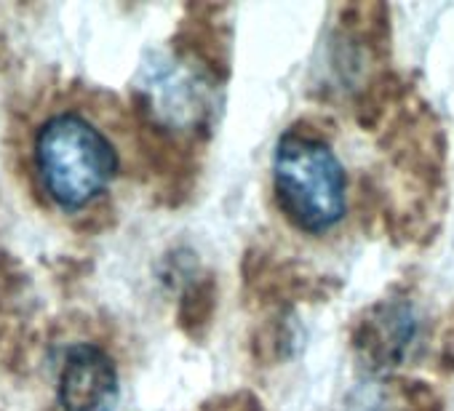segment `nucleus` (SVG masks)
I'll return each mask as SVG.
<instances>
[{"mask_svg":"<svg viewBox=\"0 0 454 411\" xmlns=\"http://www.w3.org/2000/svg\"><path fill=\"white\" fill-rule=\"evenodd\" d=\"M30 168L41 195L59 212L75 214L110 190L121 158L115 142L94 118L62 107L35 126Z\"/></svg>","mask_w":454,"mask_h":411,"instance_id":"1","label":"nucleus"},{"mask_svg":"<svg viewBox=\"0 0 454 411\" xmlns=\"http://www.w3.org/2000/svg\"><path fill=\"white\" fill-rule=\"evenodd\" d=\"M273 184L281 212L305 233L332 230L348 209L342 163L329 144L289 131L273 158Z\"/></svg>","mask_w":454,"mask_h":411,"instance_id":"2","label":"nucleus"},{"mask_svg":"<svg viewBox=\"0 0 454 411\" xmlns=\"http://www.w3.org/2000/svg\"><path fill=\"white\" fill-rule=\"evenodd\" d=\"M142 97L153 118L166 128H192L208 112L206 81L176 59H158L145 67Z\"/></svg>","mask_w":454,"mask_h":411,"instance_id":"3","label":"nucleus"},{"mask_svg":"<svg viewBox=\"0 0 454 411\" xmlns=\"http://www.w3.org/2000/svg\"><path fill=\"white\" fill-rule=\"evenodd\" d=\"M57 398L62 411H115L121 382L113 358L97 345H75L65 353Z\"/></svg>","mask_w":454,"mask_h":411,"instance_id":"4","label":"nucleus"}]
</instances>
